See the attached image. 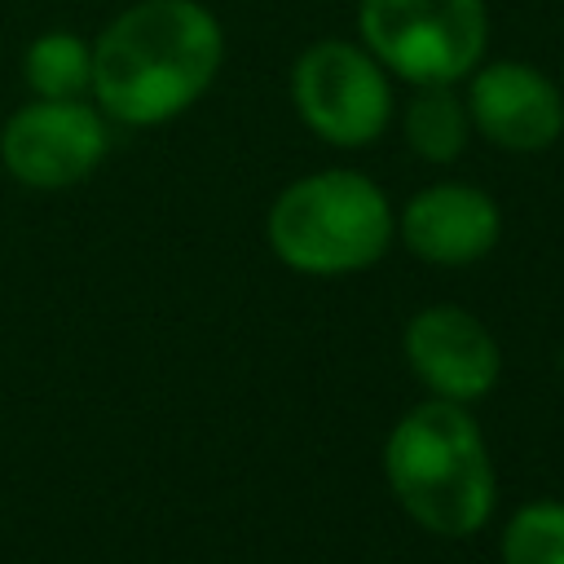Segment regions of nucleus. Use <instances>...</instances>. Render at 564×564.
I'll return each instance as SVG.
<instances>
[{"label": "nucleus", "instance_id": "8", "mask_svg": "<svg viewBox=\"0 0 564 564\" xmlns=\"http://www.w3.org/2000/svg\"><path fill=\"white\" fill-rule=\"evenodd\" d=\"M471 123L502 150H546L564 132L560 88L529 62H489L467 88Z\"/></svg>", "mask_w": 564, "mask_h": 564}, {"label": "nucleus", "instance_id": "3", "mask_svg": "<svg viewBox=\"0 0 564 564\" xmlns=\"http://www.w3.org/2000/svg\"><path fill=\"white\" fill-rule=\"evenodd\" d=\"M392 242V207L361 172H313L269 207V247L300 273H357Z\"/></svg>", "mask_w": 564, "mask_h": 564}, {"label": "nucleus", "instance_id": "5", "mask_svg": "<svg viewBox=\"0 0 564 564\" xmlns=\"http://www.w3.org/2000/svg\"><path fill=\"white\" fill-rule=\"evenodd\" d=\"M300 119L330 145H366L392 119V88L370 48L348 40H317L291 70Z\"/></svg>", "mask_w": 564, "mask_h": 564}, {"label": "nucleus", "instance_id": "10", "mask_svg": "<svg viewBox=\"0 0 564 564\" xmlns=\"http://www.w3.org/2000/svg\"><path fill=\"white\" fill-rule=\"evenodd\" d=\"M467 128H471V115L449 93V84H423L405 106V141L427 163L458 159L467 145Z\"/></svg>", "mask_w": 564, "mask_h": 564}, {"label": "nucleus", "instance_id": "7", "mask_svg": "<svg viewBox=\"0 0 564 564\" xmlns=\"http://www.w3.org/2000/svg\"><path fill=\"white\" fill-rule=\"evenodd\" d=\"M405 361L441 401H476L498 383L502 352L494 335L458 304H432L405 326Z\"/></svg>", "mask_w": 564, "mask_h": 564}, {"label": "nucleus", "instance_id": "1", "mask_svg": "<svg viewBox=\"0 0 564 564\" xmlns=\"http://www.w3.org/2000/svg\"><path fill=\"white\" fill-rule=\"evenodd\" d=\"M225 57V31L198 0H141L93 44V97L132 128L167 123L194 106Z\"/></svg>", "mask_w": 564, "mask_h": 564}, {"label": "nucleus", "instance_id": "12", "mask_svg": "<svg viewBox=\"0 0 564 564\" xmlns=\"http://www.w3.org/2000/svg\"><path fill=\"white\" fill-rule=\"evenodd\" d=\"M502 564H564V502H529L502 529Z\"/></svg>", "mask_w": 564, "mask_h": 564}, {"label": "nucleus", "instance_id": "11", "mask_svg": "<svg viewBox=\"0 0 564 564\" xmlns=\"http://www.w3.org/2000/svg\"><path fill=\"white\" fill-rule=\"evenodd\" d=\"M22 70L35 97H84L93 88V48L70 31H48L31 40Z\"/></svg>", "mask_w": 564, "mask_h": 564}, {"label": "nucleus", "instance_id": "9", "mask_svg": "<svg viewBox=\"0 0 564 564\" xmlns=\"http://www.w3.org/2000/svg\"><path fill=\"white\" fill-rule=\"evenodd\" d=\"M405 247L432 264H471L502 234L498 203L476 185H427L401 212Z\"/></svg>", "mask_w": 564, "mask_h": 564}, {"label": "nucleus", "instance_id": "13", "mask_svg": "<svg viewBox=\"0 0 564 564\" xmlns=\"http://www.w3.org/2000/svg\"><path fill=\"white\" fill-rule=\"evenodd\" d=\"M560 370H564V352H560Z\"/></svg>", "mask_w": 564, "mask_h": 564}, {"label": "nucleus", "instance_id": "6", "mask_svg": "<svg viewBox=\"0 0 564 564\" xmlns=\"http://www.w3.org/2000/svg\"><path fill=\"white\" fill-rule=\"evenodd\" d=\"M106 123L84 97H40L9 115L0 159L31 189H66L106 159Z\"/></svg>", "mask_w": 564, "mask_h": 564}, {"label": "nucleus", "instance_id": "2", "mask_svg": "<svg viewBox=\"0 0 564 564\" xmlns=\"http://www.w3.org/2000/svg\"><path fill=\"white\" fill-rule=\"evenodd\" d=\"M397 502L441 538L476 533L494 511V467L480 427L458 401H423L397 419L383 445Z\"/></svg>", "mask_w": 564, "mask_h": 564}, {"label": "nucleus", "instance_id": "4", "mask_svg": "<svg viewBox=\"0 0 564 564\" xmlns=\"http://www.w3.org/2000/svg\"><path fill=\"white\" fill-rule=\"evenodd\" d=\"M357 26L375 62L414 88L467 79L489 35L485 0H361Z\"/></svg>", "mask_w": 564, "mask_h": 564}]
</instances>
